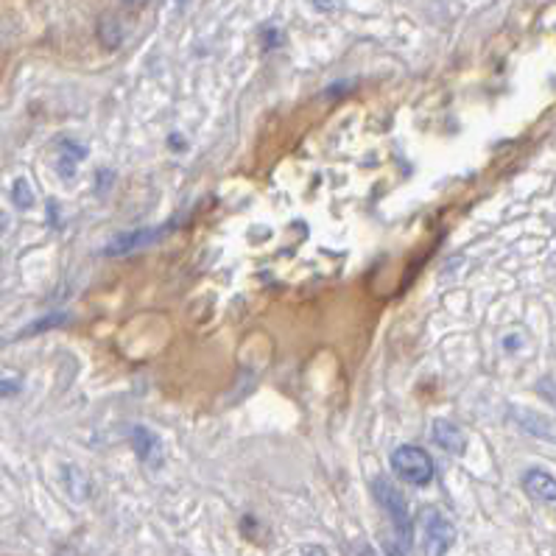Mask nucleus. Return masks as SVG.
I'll use <instances>...</instances> for the list:
<instances>
[{
	"mask_svg": "<svg viewBox=\"0 0 556 556\" xmlns=\"http://www.w3.org/2000/svg\"><path fill=\"white\" fill-rule=\"evenodd\" d=\"M305 556H324V548L313 545V548H305Z\"/></svg>",
	"mask_w": 556,
	"mask_h": 556,
	"instance_id": "obj_14",
	"label": "nucleus"
},
{
	"mask_svg": "<svg viewBox=\"0 0 556 556\" xmlns=\"http://www.w3.org/2000/svg\"><path fill=\"white\" fill-rule=\"evenodd\" d=\"M523 489L534 498V500H542V503H556V478L540 467H531L523 473L520 478Z\"/></svg>",
	"mask_w": 556,
	"mask_h": 556,
	"instance_id": "obj_6",
	"label": "nucleus"
},
{
	"mask_svg": "<svg viewBox=\"0 0 556 556\" xmlns=\"http://www.w3.org/2000/svg\"><path fill=\"white\" fill-rule=\"evenodd\" d=\"M420 523H423V553L425 556H445L456 542V526L434 506L423 509Z\"/></svg>",
	"mask_w": 556,
	"mask_h": 556,
	"instance_id": "obj_3",
	"label": "nucleus"
},
{
	"mask_svg": "<svg viewBox=\"0 0 556 556\" xmlns=\"http://www.w3.org/2000/svg\"><path fill=\"white\" fill-rule=\"evenodd\" d=\"M131 447H134L137 458L146 461V465H152V467H160V465H163L160 439H157L149 428H143V425L131 428Z\"/></svg>",
	"mask_w": 556,
	"mask_h": 556,
	"instance_id": "obj_7",
	"label": "nucleus"
},
{
	"mask_svg": "<svg viewBox=\"0 0 556 556\" xmlns=\"http://www.w3.org/2000/svg\"><path fill=\"white\" fill-rule=\"evenodd\" d=\"M68 321V313H62V310H57V313H51V316H45V319H37L34 324H28V328L20 333L23 339H28V336H37V333H45V330H51V328H59V324H65Z\"/></svg>",
	"mask_w": 556,
	"mask_h": 556,
	"instance_id": "obj_11",
	"label": "nucleus"
},
{
	"mask_svg": "<svg viewBox=\"0 0 556 556\" xmlns=\"http://www.w3.org/2000/svg\"><path fill=\"white\" fill-rule=\"evenodd\" d=\"M537 392L551 403V405H556V381H551V378H542L540 383H537Z\"/></svg>",
	"mask_w": 556,
	"mask_h": 556,
	"instance_id": "obj_13",
	"label": "nucleus"
},
{
	"mask_svg": "<svg viewBox=\"0 0 556 556\" xmlns=\"http://www.w3.org/2000/svg\"><path fill=\"white\" fill-rule=\"evenodd\" d=\"M62 478H65V489L70 492V498H76V500L89 498V478H87L79 467L68 465L65 473H62Z\"/></svg>",
	"mask_w": 556,
	"mask_h": 556,
	"instance_id": "obj_9",
	"label": "nucleus"
},
{
	"mask_svg": "<svg viewBox=\"0 0 556 556\" xmlns=\"http://www.w3.org/2000/svg\"><path fill=\"white\" fill-rule=\"evenodd\" d=\"M375 489V500L381 503V509L386 512L389 523H392V540L400 542L403 548L411 545V534H414V526H411V512H408V503L405 498L400 495V489L386 481V478H378L372 484Z\"/></svg>",
	"mask_w": 556,
	"mask_h": 556,
	"instance_id": "obj_1",
	"label": "nucleus"
},
{
	"mask_svg": "<svg viewBox=\"0 0 556 556\" xmlns=\"http://www.w3.org/2000/svg\"><path fill=\"white\" fill-rule=\"evenodd\" d=\"M512 414H515V420H518V425H520L523 431H529V434H534V436H540V439L556 442V423H551L548 416L534 414V411H526V408H512Z\"/></svg>",
	"mask_w": 556,
	"mask_h": 556,
	"instance_id": "obj_8",
	"label": "nucleus"
},
{
	"mask_svg": "<svg viewBox=\"0 0 556 556\" xmlns=\"http://www.w3.org/2000/svg\"><path fill=\"white\" fill-rule=\"evenodd\" d=\"M173 229V224H165V226H157V229H134V233H123L118 238H112L104 249L107 257H121V255H129V252H137L143 247H152L157 241H163L168 233Z\"/></svg>",
	"mask_w": 556,
	"mask_h": 556,
	"instance_id": "obj_4",
	"label": "nucleus"
},
{
	"mask_svg": "<svg viewBox=\"0 0 556 556\" xmlns=\"http://www.w3.org/2000/svg\"><path fill=\"white\" fill-rule=\"evenodd\" d=\"M361 556H375V551L369 548V545H363V548H361Z\"/></svg>",
	"mask_w": 556,
	"mask_h": 556,
	"instance_id": "obj_15",
	"label": "nucleus"
},
{
	"mask_svg": "<svg viewBox=\"0 0 556 556\" xmlns=\"http://www.w3.org/2000/svg\"><path fill=\"white\" fill-rule=\"evenodd\" d=\"M392 470L411 487H428L434 481V458L423 447L403 445L392 453Z\"/></svg>",
	"mask_w": 556,
	"mask_h": 556,
	"instance_id": "obj_2",
	"label": "nucleus"
},
{
	"mask_svg": "<svg viewBox=\"0 0 556 556\" xmlns=\"http://www.w3.org/2000/svg\"><path fill=\"white\" fill-rule=\"evenodd\" d=\"M84 154H87L84 146H79V143H73V141H65V143H62V163H59V171H62L65 176H73V171H76V165L84 160Z\"/></svg>",
	"mask_w": 556,
	"mask_h": 556,
	"instance_id": "obj_10",
	"label": "nucleus"
},
{
	"mask_svg": "<svg viewBox=\"0 0 556 556\" xmlns=\"http://www.w3.org/2000/svg\"><path fill=\"white\" fill-rule=\"evenodd\" d=\"M12 199H15V205L23 207V210H28V207L34 205V196H31V188H28L26 179H17V182L12 184Z\"/></svg>",
	"mask_w": 556,
	"mask_h": 556,
	"instance_id": "obj_12",
	"label": "nucleus"
},
{
	"mask_svg": "<svg viewBox=\"0 0 556 556\" xmlns=\"http://www.w3.org/2000/svg\"><path fill=\"white\" fill-rule=\"evenodd\" d=\"M431 436L450 456H461V453L467 450V434L461 431L456 423H450V420H436L434 428H431Z\"/></svg>",
	"mask_w": 556,
	"mask_h": 556,
	"instance_id": "obj_5",
	"label": "nucleus"
}]
</instances>
